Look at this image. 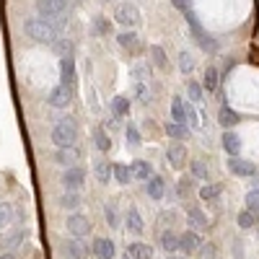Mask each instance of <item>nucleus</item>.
I'll list each match as a JSON object with an SVG mask.
<instances>
[{
	"instance_id": "obj_1",
	"label": "nucleus",
	"mask_w": 259,
	"mask_h": 259,
	"mask_svg": "<svg viewBox=\"0 0 259 259\" xmlns=\"http://www.w3.org/2000/svg\"><path fill=\"white\" fill-rule=\"evenodd\" d=\"M36 13L39 18L50 21L57 31H62L68 21V0H36Z\"/></svg>"
},
{
	"instance_id": "obj_2",
	"label": "nucleus",
	"mask_w": 259,
	"mask_h": 259,
	"mask_svg": "<svg viewBox=\"0 0 259 259\" xmlns=\"http://www.w3.org/2000/svg\"><path fill=\"white\" fill-rule=\"evenodd\" d=\"M24 29H26V36L31 39V41H36V45H55V41L60 39V31L50 24V21H45V18H29L26 24H24Z\"/></svg>"
},
{
	"instance_id": "obj_3",
	"label": "nucleus",
	"mask_w": 259,
	"mask_h": 259,
	"mask_svg": "<svg viewBox=\"0 0 259 259\" xmlns=\"http://www.w3.org/2000/svg\"><path fill=\"white\" fill-rule=\"evenodd\" d=\"M75 140H78V122H75V117H60L57 119V124L52 127V143L57 145V148H70V145H75Z\"/></svg>"
},
{
	"instance_id": "obj_4",
	"label": "nucleus",
	"mask_w": 259,
	"mask_h": 259,
	"mask_svg": "<svg viewBox=\"0 0 259 259\" xmlns=\"http://www.w3.org/2000/svg\"><path fill=\"white\" fill-rule=\"evenodd\" d=\"M187 24H189V29H192V36H194V41L205 50V52H218V41H215L202 26H200V21H197V16H194L192 11H187Z\"/></svg>"
},
{
	"instance_id": "obj_5",
	"label": "nucleus",
	"mask_w": 259,
	"mask_h": 259,
	"mask_svg": "<svg viewBox=\"0 0 259 259\" xmlns=\"http://www.w3.org/2000/svg\"><path fill=\"white\" fill-rule=\"evenodd\" d=\"M114 18H117V24L127 26V29H133L140 24V11L133 6V3H119L117 11H114Z\"/></svg>"
},
{
	"instance_id": "obj_6",
	"label": "nucleus",
	"mask_w": 259,
	"mask_h": 259,
	"mask_svg": "<svg viewBox=\"0 0 259 259\" xmlns=\"http://www.w3.org/2000/svg\"><path fill=\"white\" fill-rule=\"evenodd\" d=\"M60 182H62V187L68 189V192H78V189L85 184V168H80V166H68Z\"/></svg>"
},
{
	"instance_id": "obj_7",
	"label": "nucleus",
	"mask_w": 259,
	"mask_h": 259,
	"mask_svg": "<svg viewBox=\"0 0 259 259\" xmlns=\"http://www.w3.org/2000/svg\"><path fill=\"white\" fill-rule=\"evenodd\" d=\"M60 83L70 91L75 89V60H73V55H65L60 60Z\"/></svg>"
},
{
	"instance_id": "obj_8",
	"label": "nucleus",
	"mask_w": 259,
	"mask_h": 259,
	"mask_svg": "<svg viewBox=\"0 0 259 259\" xmlns=\"http://www.w3.org/2000/svg\"><path fill=\"white\" fill-rule=\"evenodd\" d=\"M70 99H73V91L70 89H65V85H55V89L47 94V104L55 106V109H68L70 106Z\"/></svg>"
},
{
	"instance_id": "obj_9",
	"label": "nucleus",
	"mask_w": 259,
	"mask_h": 259,
	"mask_svg": "<svg viewBox=\"0 0 259 259\" xmlns=\"http://www.w3.org/2000/svg\"><path fill=\"white\" fill-rule=\"evenodd\" d=\"M228 171L233 177H256V166L251 163V161H244L241 156H231L228 158Z\"/></svg>"
},
{
	"instance_id": "obj_10",
	"label": "nucleus",
	"mask_w": 259,
	"mask_h": 259,
	"mask_svg": "<svg viewBox=\"0 0 259 259\" xmlns=\"http://www.w3.org/2000/svg\"><path fill=\"white\" fill-rule=\"evenodd\" d=\"M166 161H168V166H171V168H184V166H187V161H189L187 148H184L182 143L168 145V150H166Z\"/></svg>"
},
{
	"instance_id": "obj_11",
	"label": "nucleus",
	"mask_w": 259,
	"mask_h": 259,
	"mask_svg": "<svg viewBox=\"0 0 259 259\" xmlns=\"http://www.w3.org/2000/svg\"><path fill=\"white\" fill-rule=\"evenodd\" d=\"M68 233L70 236H75V239H83V236H89L91 233V223H89V218L85 215H70L68 218Z\"/></svg>"
},
{
	"instance_id": "obj_12",
	"label": "nucleus",
	"mask_w": 259,
	"mask_h": 259,
	"mask_svg": "<svg viewBox=\"0 0 259 259\" xmlns=\"http://www.w3.org/2000/svg\"><path fill=\"white\" fill-rule=\"evenodd\" d=\"M200 244H202V236H200V231H194V228H189V231H184L179 236V251H184V254L197 251Z\"/></svg>"
},
{
	"instance_id": "obj_13",
	"label": "nucleus",
	"mask_w": 259,
	"mask_h": 259,
	"mask_svg": "<svg viewBox=\"0 0 259 259\" xmlns=\"http://www.w3.org/2000/svg\"><path fill=\"white\" fill-rule=\"evenodd\" d=\"M124 226H127L130 233H143L145 223H143V215H140V210H138L135 205L127 207V212H124Z\"/></svg>"
},
{
	"instance_id": "obj_14",
	"label": "nucleus",
	"mask_w": 259,
	"mask_h": 259,
	"mask_svg": "<svg viewBox=\"0 0 259 259\" xmlns=\"http://www.w3.org/2000/svg\"><path fill=\"white\" fill-rule=\"evenodd\" d=\"M187 221H189V228H194V231L210 228V218L202 212V207H189L187 210Z\"/></svg>"
},
{
	"instance_id": "obj_15",
	"label": "nucleus",
	"mask_w": 259,
	"mask_h": 259,
	"mask_svg": "<svg viewBox=\"0 0 259 259\" xmlns=\"http://www.w3.org/2000/svg\"><path fill=\"white\" fill-rule=\"evenodd\" d=\"M124 254L133 256V259H153V246L143 244V241H133V244H127Z\"/></svg>"
},
{
	"instance_id": "obj_16",
	"label": "nucleus",
	"mask_w": 259,
	"mask_h": 259,
	"mask_svg": "<svg viewBox=\"0 0 259 259\" xmlns=\"http://www.w3.org/2000/svg\"><path fill=\"white\" fill-rule=\"evenodd\" d=\"M75 161H78V148L75 145H70V148H57L55 150V163H60V166H75Z\"/></svg>"
},
{
	"instance_id": "obj_17",
	"label": "nucleus",
	"mask_w": 259,
	"mask_h": 259,
	"mask_svg": "<svg viewBox=\"0 0 259 259\" xmlns=\"http://www.w3.org/2000/svg\"><path fill=\"white\" fill-rule=\"evenodd\" d=\"M117 41H119V47L127 50V52H138V50H140V36H138L133 29H127V31L117 34Z\"/></svg>"
},
{
	"instance_id": "obj_18",
	"label": "nucleus",
	"mask_w": 259,
	"mask_h": 259,
	"mask_svg": "<svg viewBox=\"0 0 259 259\" xmlns=\"http://www.w3.org/2000/svg\"><path fill=\"white\" fill-rule=\"evenodd\" d=\"M161 249L166 254H177L179 251V233H174L171 228H163L161 231Z\"/></svg>"
},
{
	"instance_id": "obj_19",
	"label": "nucleus",
	"mask_w": 259,
	"mask_h": 259,
	"mask_svg": "<svg viewBox=\"0 0 259 259\" xmlns=\"http://www.w3.org/2000/svg\"><path fill=\"white\" fill-rule=\"evenodd\" d=\"M145 189H148V194H150V200H163V197H166V182H163L161 177H156V174L145 182Z\"/></svg>"
},
{
	"instance_id": "obj_20",
	"label": "nucleus",
	"mask_w": 259,
	"mask_h": 259,
	"mask_svg": "<svg viewBox=\"0 0 259 259\" xmlns=\"http://www.w3.org/2000/svg\"><path fill=\"white\" fill-rule=\"evenodd\" d=\"M202 89L207 91V94H215L221 89V70L215 68V65H210V68L205 70V80H202Z\"/></svg>"
},
{
	"instance_id": "obj_21",
	"label": "nucleus",
	"mask_w": 259,
	"mask_h": 259,
	"mask_svg": "<svg viewBox=\"0 0 259 259\" xmlns=\"http://www.w3.org/2000/svg\"><path fill=\"white\" fill-rule=\"evenodd\" d=\"M26 241V231H11L8 236H3V239H0V249L3 251H11V249H16V246H21Z\"/></svg>"
},
{
	"instance_id": "obj_22",
	"label": "nucleus",
	"mask_w": 259,
	"mask_h": 259,
	"mask_svg": "<svg viewBox=\"0 0 259 259\" xmlns=\"http://www.w3.org/2000/svg\"><path fill=\"white\" fill-rule=\"evenodd\" d=\"M94 251H96L99 259H114V254H117L112 239H96L94 241Z\"/></svg>"
},
{
	"instance_id": "obj_23",
	"label": "nucleus",
	"mask_w": 259,
	"mask_h": 259,
	"mask_svg": "<svg viewBox=\"0 0 259 259\" xmlns=\"http://www.w3.org/2000/svg\"><path fill=\"white\" fill-rule=\"evenodd\" d=\"M223 150L228 156H239L241 153V138L236 133H231V130H226L223 133Z\"/></svg>"
},
{
	"instance_id": "obj_24",
	"label": "nucleus",
	"mask_w": 259,
	"mask_h": 259,
	"mask_svg": "<svg viewBox=\"0 0 259 259\" xmlns=\"http://www.w3.org/2000/svg\"><path fill=\"white\" fill-rule=\"evenodd\" d=\"M130 168H133V179H138V182H148L150 177H153V168H150V163L148 161H133L130 163Z\"/></svg>"
},
{
	"instance_id": "obj_25",
	"label": "nucleus",
	"mask_w": 259,
	"mask_h": 259,
	"mask_svg": "<svg viewBox=\"0 0 259 259\" xmlns=\"http://www.w3.org/2000/svg\"><path fill=\"white\" fill-rule=\"evenodd\" d=\"M62 251L65 254H68L70 259H85V254H89V249H85L78 239H75V236H73V239L70 241H65V246H62Z\"/></svg>"
},
{
	"instance_id": "obj_26",
	"label": "nucleus",
	"mask_w": 259,
	"mask_h": 259,
	"mask_svg": "<svg viewBox=\"0 0 259 259\" xmlns=\"http://www.w3.org/2000/svg\"><path fill=\"white\" fill-rule=\"evenodd\" d=\"M166 135L171 138V140H184L187 135H189V130H187V124H182V122H174V119H171V122H166Z\"/></svg>"
},
{
	"instance_id": "obj_27",
	"label": "nucleus",
	"mask_w": 259,
	"mask_h": 259,
	"mask_svg": "<svg viewBox=\"0 0 259 259\" xmlns=\"http://www.w3.org/2000/svg\"><path fill=\"white\" fill-rule=\"evenodd\" d=\"M236 122H239V114H236L231 106H221V112H218V124L223 130H231Z\"/></svg>"
},
{
	"instance_id": "obj_28",
	"label": "nucleus",
	"mask_w": 259,
	"mask_h": 259,
	"mask_svg": "<svg viewBox=\"0 0 259 259\" xmlns=\"http://www.w3.org/2000/svg\"><path fill=\"white\" fill-rule=\"evenodd\" d=\"M94 171H96V179H99L101 184H109V179L114 177V163H109V161H99Z\"/></svg>"
},
{
	"instance_id": "obj_29",
	"label": "nucleus",
	"mask_w": 259,
	"mask_h": 259,
	"mask_svg": "<svg viewBox=\"0 0 259 259\" xmlns=\"http://www.w3.org/2000/svg\"><path fill=\"white\" fill-rule=\"evenodd\" d=\"M57 202H60V207H62V210H78L83 200H80V194H78V192H65Z\"/></svg>"
},
{
	"instance_id": "obj_30",
	"label": "nucleus",
	"mask_w": 259,
	"mask_h": 259,
	"mask_svg": "<svg viewBox=\"0 0 259 259\" xmlns=\"http://www.w3.org/2000/svg\"><path fill=\"white\" fill-rule=\"evenodd\" d=\"M130 99L127 96H114L112 99V112H114V117H130Z\"/></svg>"
},
{
	"instance_id": "obj_31",
	"label": "nucleus",
	"mask_w": 259,
	"mask_h": 259,
	"mask_svg": "<svg viewBox=\"0 0 259 259\" xmlns=\"http://www.w3.org/2000/svg\"><path fill=\"white\" fill-rule=\"evenodd\" d=\"M114 182L117 184H130L133 182V168H130L127 163H114Z\"/></svg>"
},
{
	"instance_id": "obj_32",
	"label": "nucleus",
	"mask_w": 259,
	"mask_h": 259,
	"mask_svg": "<svg viewBox=\"0 0 259 259\" xmlns=\"http://www.w3.org/2000/svg\"><path fill=\"white\" fill-rule=\"evenodd\" d=\"M94 143H96V148L101 150V153H109L112 140H109V135H106L104 127H96V130H94Z\"/></svg>"
},
{
	"instance_id": "obj_33",
	"label": "nucleus",
	"mask_w": 259,
	"mask_h": 259,
	"mask_svg": "<svg viewBox=\"0 0 259 259\" xmlns=\"http://www.w3.org/2000/svg\"><path fill=\"white\" fill-rule=\"evenodd\" d=\"M171 119L187 124V119H184V99H182V96H174V99H171Z\"/></svg>"
},
{
	"instance_id": "obj_34",
	"label": "nucleus",
	"mask_w": 259,
	"mask_h": 259,
	"mask_svg": "<svg viewBox=\"0 0 259 259\" xmlns=\"http://www.w3.org/2000/svg\"><path fill=\"white\" fill-rule=\"evenodd\" d=\"M150 57H153V65H156L158 70H166L168 60H166V52H163L161 45H150Z\"/></svg>"
},
{
	"instance_id": "obj_35",
	"label": "nucleus",
	"mask_w": 259,
	"mask_h": 259,
	"mask_svg": "<svg viewBox=\"0 0 259 259\" xmlns=\"http://www.w3.org/2000/svg\"><path fill=\"white\" fill-rule=\"evenodd\" d=\"M244 202H246V210H251V212L256 215V223H259V189H251V192H246Z\"/></svg>"
},
{
	"instance_id": "obj_36",
	"label": "nucleus",
	"mask_w": 259,
	"mask_h": 259,
	"mask_svg": "<svg viewBox=\"0 0 259 259\" xmlns=\"http://www.w3.org/2000/svg\"><path fill=\"white\" fill-rule=\"evenodd\" d=\"M104 218H106V226H109V228H117L119 226V215H117L114 202H106L104 205Z\"/></svg>"
},
{
	"instance_id": "obj_37",
	"label": "nucleus",
	"mask_w": 259,
	"mask_h": 259,
	"mask_svg": "<svg viewBox=\"0 0 259 259\" xmlns=\"http://www.w3.org/2000/svg\"><path fill=\"white\" fill-rule=\"evenodd\" d=\"M202 91H205L202 83H197V80H189V83H187V96L192 99V104H194V101H202Z\"/></svg>"
},
{
	"instance_id": "obj_38",
	"label": "nucleus",
	"mask_w": 259,
	"mask_h": 259,
	"mask_svg": "<svg viewBox=\"0 0 259 259\" xmlns=\"http://www.w3.org/2000/svg\"><path fill=\"white\" fill-rule=\"evenodd\" d=\"M124 135H127V145H133V148H138L143 140H140V130L133 124V122H130L127 124V130H124Z\"/></svg>"
},
{
	"instance_id": "obj_39",
	"label": "nucleus",
	"mask_w": 259,
	"mask_h": 259,
	"mask_svg": "<svg viewBox=\"0 0 259 259\" xmlns=\"http://www.w3.org/2000/svg\"><path fill=\"white\" fill-rule=\"evenodd\" d=\"M236 221H239V226H241V228H254V226H256V215H254L251 210H241Z\"/></svg>"
},
{
	"instance_id": "obj_40",
	"label": "nucleus",
	"mask_w": 259,
	"mask_h": 259,
	"mask_svg": "<svg viewBox=\"0 0 259 259\" xmlns=\"http://www.w3.org/2000/svg\"><path fill=\"white\" fill-rule=\"evenodd\" d=\"M218 194H221V187H218V184H205V187H200V197H202L205 202L215 200Z\"/></svg>"
},
{
	"instance_id": "obj_41",
	"label": "nucleus",
	"mask_w": 259,
	"mask_h": 259,
	"mask_svg": "<svg viewBox=\"0 0 259 259\" xmlns=\"http://www.w3.org/2000/svg\"><path fill=\"white\" fill-rule=\"evenodd\" d=\"M215 256H218V246L215 244H200L197 259H215Z\"/></svg>"
},
{
	"instance_id": "obj_42",
	"label": "nucleus",
	"mask_w": 259,
	"mask_h": 259,
	"mask_svg": "<svg viewBox=\"0 0 259 259\" xmlns=\"http://www.w3.org/2000/svg\"><path fill=\"white\" fill-rule=\"evenodd\" d=\"M11 218H13V207H11V202H0V228H6V226L11 223Z\"/></svg>"
},
{
	"instance_id": "obj_43",
	"label": "nucleus",
	"mask_w": 259,
	"mask_h": 259,
	"mask_svg": "<svg viewBox=\"0 0 259 259\" xmlns=\"http://www.w3.org/2000/svg\"><path fill=\"white\" fill-rule=\"evenodd\" d=\"M184 119H187V124H192V127H200V117H197V109H194L192 104H184Z\"/></svg>"
},
{
	"instance_id": "obj_44",
	"label": "nucleus",
	"mask_w": 259,
	"mask_h": 259,
	"mask_svg": "<svg viewBox=\"0 0 259 259\" xmlns=\"http://www.w3.org/2000/svg\"><path fill=\"white\" fill-rule=\"evenodd\" d=\"M179 68H182V73H187V75L194 70V60H192L189 52H182V55H179Z\"/></svg>"
},
{
	"instance_id": "obj_45",
	"label": "nucleus",
	"mask_w": 259,
	"mask_h": 259,
	"mask_svg": "<svg viewBox=\"0 0 259 259\" xmlns=\"http://www.w3.org/2000/svg\"><path fill=\"white\" fill-rule=\"evenodd\" d=\"M94 26H96V31H99L101 36H109V31H112V24H109V21H106L104 16H96Z\"/></svg>"
},
{
	"instance_id": "obj_46",
	"label": "nucleus",
	"mask_w": 259,
	"mask_h": 259,
	"mask_svg": "<svg viewBox=\"0 0 259 259\" xmlns=\"http://www.w3.org/2000/svg\"><path fill=\"white\" fill-rule=\"evenodd\" d=\"M192 177L194 179H207V168H205V163L202 161H192Z\"/></svg>"
},
{
	"instance_id": "obj_47",
	"label": "nucleus",
	"mask_w": 259,
	"mask_h": 259,
	"mask_svg": "<svg viewBox=\"0 0 259 259\" xmlns=\"http://www.w3.org/2000/svg\"><path fill=\"white\" fill-rule=\"evenodd\" d=\"M177 192H179V197H189V192H192V179H182L179 187H177Z\"/></svg>"
},
{
	"instance_id": "obj_48",
	"label": "nucleus",
	"mask_w": 259,
	"mask_h": 259,
	"mask_svg": "<svg viewBox=\"0 0 259 259\" xmlns=\"http://www.w3.org/2000/svg\"><path fill=\"white\" fill-rule=\"evenodd\" d=\"M135 91H138V96H140V101H143V104H148V101H150V94L145 91V85H143V83H138V89H135Z\"/></svg>"
},
{
	"instance_id": "obj_49",
	"label": "nucleus",
	"mask_w": 259,
	"mask_h": 259,
	"mask_svg": "<svg viewBox=\"0 0 259 259\" xmlns=\"http://www.w3.org/2000/svg\"><path fill=\"white\" fill-rule=\"evenodd\" d=\"M171 3H174L179 11H187V3H189V0H171Z\"/></svg>"
},
{
	"instance_id": "obj_50",
	"label": "nucleus",
	"mask_w": 259,
	"mask_h": 259,
	"mask_svg": "<svg viewBox=\"0 0 259 259\" xmlns=\"http://www.w3.org/2000/svg\"><path fill=\"white\" fill-rule=\"evenodd\" d=\"M0 259H16V256H13L11 251H3V254H0Z\"/></svg>"
},
{
	"instance_id": "obj_51",
	"label": "nucleus",
	"mask_w": 259,
	"mask_h": 259,
	"mask_svg": "<svg viewBox=\"0 0 259 259\" xmlns=\"http://www.w3.org/2000/svg\"><path fill=\"white\" fill-rule=\"evenodd\" d=\"M168 259H184V256H174V254H168Z\"/></svg>"
},
{
	"instance_id": "obj_52",
	"label": "nucleus",
	"mask_w": 259,
	"mask_h": 259,
	"mask_svg": "<svg viewBox=\"0 0 259 259\" xmlns=\"http://www.w3.org/2000/svg\"><path fill=\"white\" fill-rule=\"evenodd\" d=\"M124 259H133V256H127V254H124Z\"/></svg>"
},
{
	"instance_id": "obj_53",
	"label": "nucleus",
	"mask_w": 259,
	"mask_h": 259,
	"mask_svg": "<svg viewBox=\"0 0 259 259\" xmlns=\"http://www.w3.org/2000/svg\"><path fill=\"white\" fill-rule=\"evenodd\" d=\"M104 3H106V0H104Z\"/></svg>"
},
{
	"instance_id": "obj_54",
	"label": "nucleus",
	"mask_w": 259,
	"mask_h": 259,
	"mask_svg": "<svg viewBox=\"0 0 259 259\" xmlns=\"http://www.w3.org/2000/svg\"><path fill=\"white\" fill-rule=\"evenodd\" d=\"M256 233H259V231H256Z\"/></svg>"
}]
</instances>
